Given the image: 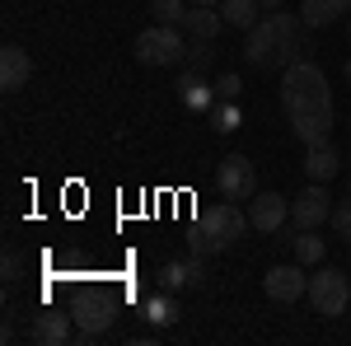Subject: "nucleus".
<instances>
[{"label": "nucleus", "mask_w": 351, "mask_h": 346, "mask_svg": "<svg viewBox=\"0 0 351 346\" xmlns=\"http://www.w3.org/2000/svg\"><path fill=\"white\" fill-rule=\"evenodd\" d=\"M281 108L291 117V132L295 140L309 145H324L332 132V94H328V75L304 56L286 66V80H281Z\"/></svg>", "instance_id": "f257e3e1"}, {"label": "nucleus", "mask_w": 351, "mask_h": 346, "mask_svg": "<svg viewBox=\"0 0 351 346\" xmlns=\"http://www.w3.org/2000/svg\"><path fill=\"white\" fill-rule=\"evenodd\" d=\"M309 52H314V42L300 14H267L248 28V42H243V56L258 71H281L291 61H304Z\"/></svg>", "instance_id": "f03ea898"}, {"label": "nucleus", "mask_w": 351, "mask_h": 346, "mask_svg": "<svg viewBox=\"0 0 351 346\" xmlns=\"http://www.w3.org/2000/svg\"><path fill=\"white\" fill-rule=\"evenodd\" d=\"M304 299H309V304H314V314H324V319L347 314V304H351L347 271H337V267H319V271L309 276V295H304Z\"/></svg>", "instance_id": "7ed1b4c3"}, {"label": "nucleus", "mask_w": 351, "mask_h": 346, "mask_svg": "<svg viewBox=\"0 0 351 346\" xmlns=\"http://www.w3.org/2000/svg\"><path fill=\"white\" fill-rule=\"evenodd\" d=\"M183 52H188V42H183V33L173 24H155L136 38L141 66H173V61H183Z\"/></svg>", "instance_id": "20e7f679"}, {"label": "nucleus", "mask_w": 351, "mask_h": 346, "mask_svg": "<svg viewBox=\"0 0 351 346\" xmlns=\"http://www.w3.org/2000/svg\"><path fill=\"white\" fill-rule=\"evenodd\" d=\"M216 187L225 201H253L258 197V169L253 160H243V155H225L216 164Z\"/></svg>", "instance_id": "39448f33"}, {"label": "nucleus", "mask_w": 351, "mask_h": 346, "mask_svg": "<svg viewBox=\"0 0 351 346\" xmlns=\"http://www.w3.org/2000/svg\"><path fill=\"white\" fill-rule=\"evenodd\" d=\"M112 319H117V299H108V295L89 291L75 299V328H80L84 342H94V337H104L112 328Z\"/></svg>", "instance_id": "423d86ee"}, {"label": "nucleus", "mask_w": 351, "mask_h": 346, "mask_svg": "<svg viewBox=\"0 0 351 346\" xmlns=\"http://www.w3.org/2000/svg\"><path fill=\"white\" fill-rule=\"evenodd\" d=\"M263 291H267V299H276V304H295V299H304V295H309L304 262H281V267H271L267 276H263Z\"/></svg>", "instance_id": "0eeeda50"}, {"label": "nucleus", "mask_w": 351, "mask_h": 346, "mask_svg": "<svg viewBox=\"0 0 351 346\" xmlns=\"http://www.w3.org/2000/svg\"><path fill=\"white\" fill-rule=\"evenodd\" d=\"M291 220L300 230H319L324 220H332V206H328V183H309L300 197H291Z\"/></svg>", "instance_id": "6e6552de"}, {"label": "nucleus", "mask_w": 351, "mask_h": 346, "mask_svg": "<svg viewBox=\"0 0 351 346\" xmlns=\"http://www.w3.org/2000/svg\"><path fill=\"white\" fill-rule=\"evenodd\" d=\"M28 337L38 346H66L71 337H80V328H75V314H61V309H43L33 328H28Z\"/></svg>", "instance_id": "1a4fd4ad"}, {"label": "nucleus", "mask_w": 351, "mask_h": 346, "mask_svg": "<svg viewBox=\"0 0 351 346\" xmlns=\"http://www.w3.org/2000/svg\"><path fill=\"white\" fill-rule=\"evenodd\" d=\"M286 215H291V201H286L281 192H258L253 206H248V225H253L258 234H276V230L286 225Z\"/></svg>", "instance_id": "9d476101"}, {"label": "nucleus", "mask_w": 351, "mask_h": 346, "mask_svg": "<svg viewBox=\"0 0 351 346\" xmlns=\"http://www.w3.org/2000/svg\"><path fill=\"white\" fill-rule=\"evenodd\" d=\"M202 225H206L211 234H220L225 243H234V239H243V230H248V211H243L239 201H220L211 211H202Z\"/></svg>", "instance_id": "9b49d317"}, {"label": "nucleus", "mask_w": 351, "mask_h": 346, "mask_svg": "<svg viewBox=\"0 0 351 346\" xmlns=\"http://www.w3.org/2000/svg\"><path fill=\"white\" fill-rule=\"evenodd\" d=\"M28 75H33V56H28L19 42H5V47H0V89L14 94V89L28 84Z\"/></svg>", "instance_id": "f8f14e48"}, {"label": "nucleus", "mask_w": 351, "mask_h": 346, "mask_svg": "<svg viewBox=\"0 0 351 346\" xmlns=\"http://www.w3.org/2000/svg\"><path fill=\"white\" fill-rule=\"evenodd\" d=\"M202 281H206V258H202V253H192L188 262H169L160 271L164 291H183V286H202Z\"/></svg>", "instance_id": "ddd939ff"}, {"label": "nucleus", "mask_w": 351, "mask_h": 346, "mask_svg": "<svg viewBox=\"0 0 351 346\" xmlns=\"http://www.w3.org/2000/svg\"><path fill=\"white\" fill-rule=\"evenodd\" d=\"M178 99H183L192 112H206V108H216V84L202 80V71H183V75H178Z\"/></svg>", "instance_id": "4468645a"}, {"label": "nucleus", "mask_w": 351, "mask_h": 346, "mask_svg": "<svg viewBox=\"0 0 351 346\" xmlns=\"http://www.w3.org/2000/svg\"><path fill=\"white\" fill-rule=\"evenodd\" d=\"M337 169H342V160H337L332 140L309 145V155H304V173H309V183H332V178H337Z\"/></svg>", "instance_id": "2eb2a0df"}, {"label": "nucleus", "mask_w": 351, "mask_h": 346, "mask_svg": "<svg viewBox=\"0 0 351 346\" xmlns=\"http://www.w3.org/2000/svg\"><path fill=\"white\" fill-rule=\"evenodd\" d=\"M347 10H351V0H300L304 28H324V24H332V19H342Z\"/></svg>", "instance_id": "dca6fc26"}, {"label": "nucleus", "mask_w": 351, "mask_h": 346, "mask_svg": "<svg viewBox=\"0 0 351 346\" xmlns=\"http://www.w3.org/2000/svg\"><path fill=\"white\" fill-rule=\"evenodd\" d=\"M220 24H225V14H216V5H188V14H183V24L192 38H216Z\"/></svg>", "instance_id": "f3484780"}, {"label": "nucleus", "mask_w": 351, "mask_h": 346, "mask_svg": "<svg viewBox=\"0 0 351 346\" xmlns=\"http://www.w3.org/2000/svg\"><path fill=\"white\" fill-rule=\"evenodd\" d=\"M291 248H295V262H304V267H319L328 258V243L314 230H300L295 239H291Z\"/></svg>", "instance_id": "a211bd4d"}, {"label": "nucleus", "mask_w": 351, "mask_h": 346, "mask_svg": "<svg viewBox=\"0 0 351 346\" xmlns=\"http://www.w3.org/2000/svg\"><path fill=\"white\" fill-rule=\"evenodd\" d=\"M253 10H263V5H258V0H220L225 24H230V28H243V33L258 24V19H253Z\"/></svg>", "instance_id": "6ab92c4d"}, {"label": "nucleus", "mask_w": 351, "mask_h": 346, "mask_svg": "<svg viewBox=\"0 0 351 346\" xmlns=\"http://www.w3.org/2000/svg\"><path fill=\"white\" fill-rule=\"evenodd\" d=\"M188 248H192V253H202V258H211V253H225L230 243L220 239V234H211V230H206V225L197 220V225L188 230Z\"/></svg>", "instance_id": "aec40b11"}, {"label": "nucleus", "mask_w": 351, "mask_h": 346, "mask_svg": "<svg viewBox=\"0 0 351 346\" xmlns=\"http://www.w3.org/2000/svg\"><path fill=\"white\" fill-rule=\"evenodd\" d=\"M211 117H216V132H239V122H243V112H239V103L234 99H220L216 108H211Z\"/></svg>", "instance_id": "412c9836"}, {"label": "nucleus", "mask_w": 351, "mask_h": 346, "mask_svg": "<svg viewBox=\"0 0 351 346\" xmlns=\"http://www.w3.org/2000/svg\"><path fill=\"white\" fill-rule=\"evenodd\" d=\"M150 14H155L160 24H183V14H188V0H150Z\"/></svg>", "instance_id": "4be33fe9"}, {"label": "nucleus", "mask_w": 351, "mask_h": 346, "mask_svg": "<svg viewBox=\"0 0 351 346\" xmlns=\"http://www.w3.org/2000/svg\"><path fill=\"white\" fill-rule=\"evenodd\" d=\"M211 38H192L188 42V52H183V61H188V71H206L211 66Z\"/></svg>", "instance_id": "5701e85b"}, {"label": "nucleus", "mask_w": 351, "mask_h": 346, "mask_svg": "<svg viewBox=\"0 0 351 346\" xmlns=\"http://www.w3.org/2000/svg\"><path fill=\"white\" fill-rule=\"evenodd\" d=\"M145 319L155 323V328H164V323H173V319H178V314H173V299H169V295H155V299L145 304Z\"/></svg>", "instance_id": "b1692460"}, {"label": "nucleus", "mask_w": 351, "mask_h": 346, "mask_svg": "<svg viewBox=\"0 0 351 346\" xmlns=\"http://www.w3.org/2000/svg\"><path fill=\"white\" fill-rule=\"evenodd\" d=\"M239 94H243V80L234 75V71H225V75L216 80V99H239Z\"/></svg>", "instance_id": "393cba45"}, {"label": "nucleus", "mask_w": 351, "mask_h": 346, "mask_svg": "<svg viewBox=\"0 0 351 346\" xmlns=\"http://www.w3.org/2000/svg\"><path fill=\"white\" fill-rule=\"evenodd\" d=\"M332 230H337L342 239H351V197H347V201H337V206H332Z\"/></svg>", "instance_id": "a878e982"}, {"label": "nucleus", "mask_w": 351, "mask_h": 346, "mask_svg": "<svg viewBox=\"0 0 351 346\" xmlns=\"http://www.w3.org/2000/svg\"><path fill=\"white\" fill-rule=\"evenodd\" d=\"M14 276H19V253L10 248V253H5V281H14Z\"/></svg>", "instance_id": "bb28decb"}, {"label": "nucleus", "mask_w": 351, "mask_h": 346, "mask_svg": "<svg viewBox=\"0 0 351 346\" xmlns=\"http://www.w3.org/2000/svg\"><path fill=\"white\" fill-rule=\"evenodd\" d=\"M258 5H263V10H281L286 0H258Z\"/></svg>", "instance_id": "cd10ccee"}, {"label": "nucleus", "mask_w": 351, "mask_h": 346, "mask_svg": "<svg viewBox=\"0 0 351 346\" xmlns=\"http://www.w3.org/2000/svg\"><path fill=\"white\" fill-rule=\"evenodd\" d=\"M188 5H220V0H188Z\"/></svg>", "instance_id": "c85d7f7f"}, {"label": "nucleus", "mask_w": 351, "mask_h": 346, "mask_svg": "<svg viewBox=\"0 0 351 346\" xmlns=\"http://www.w3.org/2000/svg\"><path fill=\"white\" fill-rule=\"evenodd\" d=\"M347 84H351V61H347Z\"/></svg>", "instance_id": "c756f323"}, {"label": "nucleus", "mask_w": 351, "mask_h": 346, "mask_svg": "<svg viewBox=\"0 0 351 346\" xmlns=\"http://www.w3.org/2000/svg\"><path fill=\"white\" fill-rule=\"evenodd\" d=\"M347 33H351V19H347Z\"/></svg>", "instance_id": "7c9ffc66"}]
</instances>
